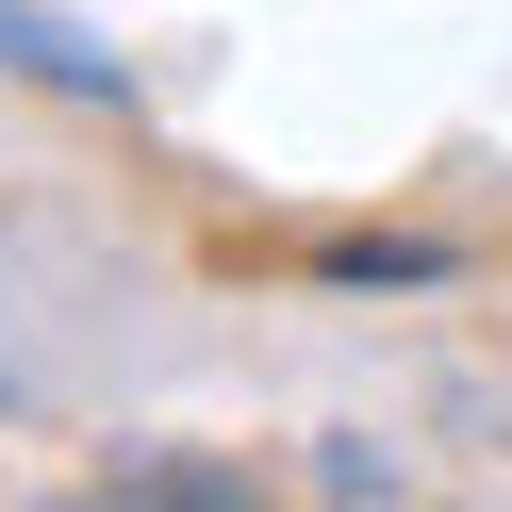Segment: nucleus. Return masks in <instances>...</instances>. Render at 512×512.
<instances>
[{
    "label": "nucleus",
    "mask_w": 512,
    "mask_h": 512,
    "mask_svg": "<svg viewBox=\"0 0 512 512\" xmlns=\"http://www.w3.org/2000/svg\"><path fill=\"white\" fill-rule=\"evenodd\" d=\"M0 67H17V83H50V100H83V116H133V67H116L100 34H67L50 0H0Z\"/></svg>",
    "instance_id": "nucleus-1"
},
{
    "label": "nucleus",
    "mask_w": 512,
    "mask_h": 512,
    "mask_svg": "<svg viewBox=\"0 0 512 512\" xmlns=\"http://www.w3.org/2000/svg\"><path fill=\"white\" fill-rule=\"evenodd\" d=\"M100 496H116V512H248L265 479H248V463H199V446H116Z\"/></svg>",
    "instance_id": "nucleus-2"
},
{
    "label": "nucleus",
    "mask_w": 512,
    "mask_h": 512,
    "mask_svg": "<svg viewBox=\"0 0 512 512\" xmlns=\"http://www.w3.org/2000/svg\"><path fill=\"white\" fill-rule=\"evenodd\" d=\"M331 281H446V248L430 232H347V248H314Z\"/></svg>",
    "instance_id": "nucleus-3"
},
{
    "label": "nucleus",
    "mask_w": 512,
    "mask_h": 512,
    "mask_svg": "<svg viewBox=\"0 0 512 512\" xmlns=\"http://www.w3.org/2000/svg\"><path fill=\"white\" fill-rule=\"evenodd\" d=\"M314 496H397V463H380L364 430H331V446H314Z\"/></svg>",
    "instance_id": "nucleus-4"
}]
</instances>
